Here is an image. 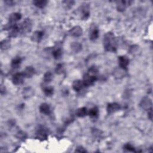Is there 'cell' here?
Listing matches in <instances>:
<instances>
[{"instance_id":"1","label":"cell","mask_w":153,"mask_h":153,"mask_svg":"<svg viewBox=\"0 0 153 153\" xmlns=\"http://www.w3.org/2000/svg\"><path fill=\"white\" fill-rule=\"evenodd\" d=\"M104 48L107 52H116L117 49V42L114 34L109 32L104 35L103 38Z\"/></svg>"},{"instance_id":"2","label":"cell","mask_w":153,"mask_h":153,"mask_svg":"<svg viewBox=\"0 0 153 153\" xmlns=\"http://www.w3.org/2000/svg\"><path fill=\"white\" fill-rule=\"evenodd\" d=\"M19 25H20V33L22 34H27L30 32L32 30V23L31 19L29 18L25 19L22 22V23L19 24Z\"/></svg>"},{"instance_id":"3","label":"cell","mask_w":153,"mask_h":153,"mask_svg":"<svg viewBox=\"0 0 153 153\" xmlns=\"http://www.w3.org/2000/svg\"><path fill=\"white\" fill-rule=\"evenodd\" d=\"M80 14L81 15V19L82 20H87L90 16L91 9L90 6L87 3H83L78 9Z\"/></svg>"},{"instance_id":"4","label":"cell","mask_w":153,"mask_h":153,"mask_svg":"<svg viewBox=\"0 0 153 153\" xmlns=\"http://www.w3.org/2000/svg\"><path fill=\"white\" fill-rule=\"evenodd\" d=\"M98 80L97 75H92L89 73L85 74L83 76V82L84 85V87H89L92 85L95 82Z\"/></svg>"},{"instance_id":"5","label":"cell","mask_w":153,"mask_h":153,"mask_svg":"<svg viewBox=\"0 0 153 153\" xmlns=\"http://www.w3.org/2000/svg\"><path fill=\"white\" fill-rule=\"evenodd\" d=\"M47 129L42 125H39L36 130V135L38 138L43 139H46L48 136Z\"/></svg>"},{"instance_id":"6","label":"cell","mask_w":153,"mask_h":153,"mask_svg":"<svg viewBox=\"0 0 153 153\" xmlns=\"http://www.w3.org/2000/svg\"><path fill=\"white\" fill-rule=\"evenodd\" d=\"M25 78V77L22 73H17L13 75L12 77V81L14 85H19L23 84Z\"/></svg>"},{"instance_id":"7","label":"cell","mask_w":153,"mask_h":153,"mask_svg":"<svg viewBox=\"0 0 153 153\" xmlns=\"http://www.w3.org/2000/svg\"><path fill=\"white\" fill-rule=\"evenodd\" d=\"M22 18V14L19 13H13L10 14L9 19V23L6 27H11L15 24L17 21L20 20Z\"/></svg>"},{"instance_id":"8","label":"cell","mask_w":153,"mask_h":153,"mask_svg":"<svg viewBox=\"0 0 153 153\" xmlns=\"http://www.w3.org/2000/svg\"><path fill=\"white\" fill-rule=\"evenodd\" d=\"M119 64L121 69L126 70L127 69L128 65H129V59L126 56H120L119 57Z\"/></svg>"},{"instance_id":"9","label":"cell","mask_w":153,"mask_h":153,"mask_svg":"<svg viewBox=\"0 0 153 153\" xmlns=\"http://www.w3.org/2000/svg\"><path fill=\"white\" fill-rule=\"evenodd\" d=\"M120 109V105L116 102H113L108 104L106 107V111L109 114H111L119 111Z\"/></svg>"},{"instance_id":"10","label":"cell","mask_w":153,"mask_h":153,"mask_svg":"<svg viewBox=\"0 0 153 153\" xmlns=\"http://www.w3.org/2000/svg\"><path fill=\"white\" fill-rule=\"evenodd\" d=\"M140 106L145 110H151V109H152L151 100L148 97H145L141 101V102L140 103Z\"/></svg>"},{"instance_id":"11","label":"cell","mask_w":153,"mask_h":153,"mask_svg":"<svg viewBox=\"0 0 153 153\" xmlns=\"http://www.w3.org/2000/svg\"><path fill=\"white\" fill-rule=\"evenodd\" d=\"M40 112L45 115H50L51 113V108L49 104L46 103H42L40 105L39 107Z\"/></svg>"},{"instance_id":"12","label":"cell","mask_w":153,"mask_h":153,"mask_svg":"<svg viewBox=\"0 0 153 153\" xmlns=\"http://www.w3.org/2000/svg\"><path fill=\"white\" fill-rule=\"evenodd\" d=\"M44 35H45V33H44L43 31H36L32 35L31 40L34 42H40L42 40V39L43 38Z\"/></svg>"},{"instance_id":"13","label":"cell","mask_w":153,"mask_h":153,"mask_svg":"<svg viewBox=\"0 0 153 153\" xmlns=\"http://www.w3.org/2000/svg\"><path fill=\"white\" fill-rule=\"evenodd\" d=\"M69 33H70V35H71L73 37H78L82 35L83 29L80 26H75L70 30Z\"/></svg>"},{"instance_id":"14","label":"cell","mask_w":153,"mask_h":153,"mask_svg":"<svg viewBox=\"0 0 153 153\" xmlns=\"http://www.w3.org/2000/svg\"><path fill=\"white\" fill-rule=\"evenodd\" d=\"M99 29L96 26H92L91 28V31H90V39L92 41H95L98 39L99 37Z\"/></svg>"},{"instance_id":"15","label":"cell","mask_w":153,"mask_h":153,"mask_svg":"<svg viewBox=\"0 0 153 153\" xmlns=\"http://www.w3.org/2000/svg\"><path fill=\"white\" fill-rule=\"evenodd\" d=\"M84 87L82 80H75L73 83V88L75 92H80Z\"/></svg>"},{"instance_id":"16","label":"cell","mask_w":153,"mask_h":153,"mask_svg":"<svg viewBox=\"0 0 153 153\" xmlns=\"http://www.w3.org/2000/svg\"><path fill=\"white\" fill-rule=\"evenodd\" d=\"M129 4H130L129 1H119L117 2V9L119 11L122 12L124 11L126 7L129 6Z\"/></svg>"},{"instance_id":"17","label":"cell","mask_w":153,"mask_h":153,"mask_svg":"<svg viewBox=\"0 0 153 153\" xmlns=\"http://www.w3.org/2000/svg\"><path fill=\"white\" fill-rule=\"evenodd\" d=\"M22 73L25 78H31L35 74V70L32 67H27Z\"/></svg>"},{"instance_id":"18","label":"cell","mask_w":153,"mask_h":153,"mask_svg":"<svg viewBox=\"0 0 153 153\" xmlns=\"http://www.w3.org/2000/svg\"><path fill=\"white\" fill-rule=\"evenodd\" d=\"M99 109L97 106H94L89 110L88 114L91 118L93 119H97L99 116Z\"/></svg>"},{"instance_id":"19","label":"cell","mask_w":153,"mask_h":153,"mask_svg":"<svg viewBox=\"0 0 153 153\" xmlns=\"http://www.w3.org/2000/svg\"><path fill=\"white\" fill-rule=\"evenodd\" d=\"M22 59L20 57H14L11 61V67L14 69L18 68L22 63Z\"/></svg>"},{"instance_id":"20","label":"cell","mask_w":153,"mask_h":153,"mask_svg":"<svg viewBox=\"0 0 153 153\" xmlns=\"http://www.w3.org/2000/svg\"><path fill=\"white\" fill-rule=\"evenodd\" d=\"M71 47L72 50L74 52L78 53L82 49V45H81V43H80L78 42H73L71 44Z\"/></svg>"},{"instance_id":"21","label":"cell","mask_w":153,"mask_h":153,"mask_svg":"<svg viewBox=\"0 0 153 153\" xmlns=\"http://www.w3.org/2000/svg\"><path fill=\"white\" fill-rule=\"evenodd\" d=\"M87 114H88V112H87V109L85 107L80 108L76 111V115L78 117H84Z\"/></svg>"},{"instance_id":"22","label":"cell","mask_w":153,"mask_h":153,"mask_svg":"<svg viewBox=\"0 0 153 153\" xmlns=\"http://www.w3.org/2000/svg\"><path fill=\"white\" fill-rule=\"evenodd\" d=\"M33 93H34V91L32 89L31 87H26V88L24 89L22 92L24 98H30L33 95Z\"/></svg>"},{"instance_id":"23","label":"cell","mask_w":153,"mask_h":153,"mask_svg":"<svg viewBox=\"0 0 153 153\" xmlns=\"http://www.w3.org/2000/svg\"><path fill=\"white\" fill-rule=\"evenodd\" d=\"M52 55L55 59L58 60L61 58L62 56V50L60 48H57L56 49H54V50L52 52Z\"/></svg>"},{"instance_id":"24","label":"cell","mask_w":153,"mask_h":153,"mask_svg":"<svg viewBox=\"0 0 153 153\" xmlns=\"http://www.w3.org/2000/svg\"><path fill=\"white\" fill-rule=\"evenodd\" d=\"M33 4H34L35 6H36L38 8L43 9L46 6V5L47 4V1H46V0H41V1H34L33 2Z\"/></svg>"},{"instance_id":"25","label":"cell","mask_w":153,"mask_h":153,"mask_svg":"<svg viewBox=\"0 0 153 153\" xmlns=\"http://www.w3.org/2000/svg\"><path fill=\"white\" fill-rule=\"evenodd\" d=\"M43 92H44V93H45V94L46 95V96L50 97V96H52L53 95L54 90H53V87L48 86V87H45V88H44Z\"/></svg>"},{"instance_id":"26","label":"cell","mask_w":153,"mask_h":153,"mask_svg":"<svg viewBox=\"0 0 153 153\" xmlns=\"http://www.w3.org/2000/svg\"><path fill=\"white\" fill-rule=\"evenodd\" d=\"M10 47V41L9 40H4L1 42V49L3 50H7Z\"/></svg>"},{"instance_id":"27","label":"cell","mask_w":153,"mask_h":153,"mask_svg":"<svg viewBox=\"0 0 153 153\" xmlns=\"http://www.w3.org/2000/svg\"><path fill=\"white\" fill-rule=\"evenodd\" d=\"M53 79V74L51 72L47 71L44 75V81L45 83H50Z\"/></svg>"},{"instance_id":"28","label":"cell","mask_w":153,"mask_h":153,"mask_svg":"<svg viewBox=\"0 0 153 153\" xmlns=\"http://www.w3.org/2000/svg\"><path fill=\"white\" fill-rule=\"evenodd\" d=\"M16 137L20 139H25L27 138V134L25 132H23V131H19V132H18L17 133Z\"/></svg>"},{"instance_id":"29","label":"cell","mask_w":153,"mask_h":153,"mask_svg":"<svg viewBox=\"0 0 153 153\" xmlns=\"http://www.w3.org/2000/svg\"><path fill=\"white\" fill-rule=\"evenodd\" d=\"M63 71H64L63 65L62 64H58L55 69L56 73L58 74H61L63 73Z\"/></svg>"},{"instance_id":"30","label":"cell","mask_w":153,"mask_h":153,"mask_svg":"<svg viewBox=\"0 0 153 153\" xmlns=\"http://www.w3.org/2000/svg\"><path fill=\"white\" fill-rule=\"evenodd\" d=\"M124 148L130 152H136L135 148L130 144H127L124 146Z\"/></svg>"},{"instance_id":"31","label":"cell","mask_w":153,"mask_h":153,"mask_svg":"<svg viewBox=\"0 0 153 153\" xmlns=\"http://www.w3.org/2000/svg\"><path fill=\"white\" fill-rule=\"evenodd\" d=\"M99 71L98 69L96 67H92L89 70V73L92 74V75H96L98 73Z\"/></svg>"},{"instance_id":"32","label":"cell","mask_w":153,"mask_h":153,"mask_svg":"<svg viewBox=\"0 0 153 153\" xmlns=\"http://www.w3.org/2000/svg\"><path fill=\"white\" fill-rule=\"evenodd\" d=\"M76 152H86L87 151L81 146H79L76 149H75Z\"/></svg>"},{"instance_id":"33","label":"cell","mask_w":153,"mask_h":153,"mask_svg":"<svg viewBox=\"0 0 153 153\" xmlns=\"http://www.w3.org/2000/svg\"><path fill=\"white\" fill-rule=\"evenodd\" d=\"M63 3L64 4V5H66L67 7L70 6L71 7L73 6V4L74 3V1H63Z\"/></svg>"}]
</instances>
